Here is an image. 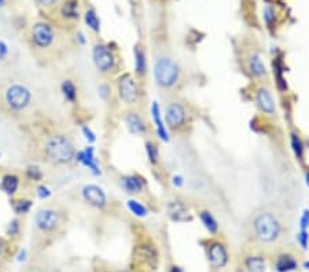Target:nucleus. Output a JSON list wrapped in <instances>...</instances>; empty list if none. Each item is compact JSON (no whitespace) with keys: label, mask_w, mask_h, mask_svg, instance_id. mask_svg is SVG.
<instances>
[{"label":"nucleus","mask_w":309,"mask_h":272,"mask_svg":"<svg viewBox=\"0 0 309 272\" xmlns=\"http://www.w3.org/2000/svg\"><path fill=\"white\" fill-rule=\"evenodd\" d=\"M252 231L254 238L261 244H274L282 235V223L278 216L269 210L257 212L252 220Z\"/></svg>","instance_id":"obj_1"},{"label":"nucleus","mask_w":309,"mask_h":272,"mask_svg":"<svg viewBox=\"0 0 309 272\" xmlns=\"http://www.w3.org/2000/svg\"><path fill=\"white\" fill-rule=\"evenodd\" d=\"M44 156L48 163L54 165H66L76 157V148L69 136L57 134L46 140Z\"/></svg>","instance_id":"obj_2"},{"label":"nucleus","mask_w":309,"mask_h":272,"mask_svg":"<svg viewBox=\"0 0 309 272\" xmlns=\"http://www.w3.org/2000/svg\"><path fill=\"white\" fill-rule=\"evenodd\" d=\"M154 80L160 88L171 90L180 80V67L171 58H158L154 63Z\"/></svg>","instance_id":"obj_3"},{"label":"nucleus","mask_w":309,"mask_h":272,"mask_svg":"<svg viewBox=\"0 0 309 272\" xmlns=\"http://www.w3.org/2000/svg\"><path fill=\"white\" fill-rule=\"evenodd\" d=\"M3 102L7 110L13 113H21L30 105L32 92L24 84L14 83V84H10L3 92Z\"/></svg>","instance_id":"obj_4"},{"label":"nucleus","mask_w":309,"mask_h":272,"mask_svg":"<svg viewBox=\"0 0 309 272\" xmlns=\"http://www.w3.org/2000/svg\"><path fill=\"white\" fill-rule=\"evenodd\" d=\"M92 61L96 70L102 74H110L115 69V57L110 46L95 44L92 48Z\"/></svg>","instance_id":"obj_5"},{"label":"nucleus","mask_w":309,"mask_h":272,"mask_svg":"<svg viewBox=\"0 0 309 272\" xmlns=\"http://www.w3.org/2000/svg\"><path fill=\"white\" fill-rule=\"evenodd\" d=\"M117 92L119 98L125 105H136L140 99V91L136 80L129 73H125L117 80Z\"/></svg>","instance_id":"obj_6"},{"label":"nucleus","mask_w":309,"mask_h":272,"mask_svg":"<svg viewBox=\"0 0 309 272\" xmlns=\"http://www.w3.org/2000/svg\"><path fill=\"white\" fill-rule=\"evenodd\" d=\"M30 40L38 50H48L55 43V30L48 22H36L30 30Z\"/></svg>","instance_id":"obj_7"},{"label":"nucleus","mask_w":309,"mask_h":272,"mask_svg":"<svg viewBox=\"0 0 309 272\" xmlns=\"http://www.w3.org/2000/svg\"><path fill=\"white\" fill-rule=\"evenodd\" d=\"M135 264L140 269H147L148 272L156 271L158 264V253L157 249L150 244L138 245L133 252Z\"/></svg>","instance_id":"obj_8"},{"label":"nucleus","mask_w":309,"mask_h":272,"mask_svg":"<svg viewBox=\"0 0 309 272\" xmlns=\"http://www.w3.org/2000/svg\"><path fill=\"white\" fill-rule=\"evenodd\" d=\"M165 121L171 131H180L187 123V110L180 102H171L165 109Z\"/></svg>","instance_id":"obj_9"},{"label":"nucleus","mask_w":309,"mask_h":272,"mask_svg":"<svg viewBox=\"0 0 309 272\" xmlns=\"http://www.w3.org/2000/svg\"><path fill=\"white\" fill-rule=\"evenodd\" d=\"M59 223H61V216L57 210L51 209V208L40 209L34 216L36 228L44 234H50L55 231L59 227Z\"/></svg>","instance_id":"obj_10"},{"label":"nucleus","mask_w":309,"mask_h":272,"mask_svg":"<svg viewBox=\"0 0 309 272\" xmlns=\"http://www.w3.org/2000/svg\"><path fill=\"white\" fill-rule=\"evenodd\" d=\"M83 200L86 201L88 205H91L95 209H105L107 205V196L103 191V188L96 184H87L83 187L81 191Z\"/></svg>","instance_id":"obj_11"},{"label":"nucleus","mask_w":309,"mask_h":272,"mask_svg":"<svg viewBox=\"0 0 309 272\" xmlns=\"http://www.w3.org/2000/svg\"><path fill=\"white\" fill-rule=\"evenodd\" d=\"M206 253H208V260L212 264V267L224 268L228 264V250H227V246L220 241H212L208 245Z\"/></svg>","instance_id":"obj_12"},{"label":"nucleus","mask_w":309,"mask_h":272,"mask_svg":"<svg viewBox=\"0 0 309 272\" xmlns=\"http://www.w3.org/2000/svg\"><path fill=\"white\" fill-rule=\"evenodd\" d=\"M256 96V103L258 106V109L261 110L262 113H265L268 115L276 114V102L274 99L271 90L266 86H260L254 92Z\"/></svg>","instance_id":"obj_13"},{"label":"nucleus","mask_w":309,"mask_h":272,"mask_svg":"<svg viewBox=\"0 0 309 272\" xmlns=\"http://www.w3.org/2000/svg\"><path fill=\"white\" fill-rule=\"evenodd\" d=\"M124 121L128 127L129 132L136 136H143L148 132V127L146 120L143 119L142 114L136 111V110H129L125 113Z\"/></svg>","instance_id":"obj_14"},{"label":"nucleus","mask_w":309,"mask_h":272,"mask_svg":"<svg viewBox=\"0 0 309 272\" xmlns=\"http://www.w3.org/2000/svg\"><path fill=\"white\" fill-rule=\"evenodd\" d=\"M74 160H77L81 165L88 168L90 172L92 173L94 176H100L102 171H100L99 161H98V158H96L95 156V148L92 147V146H88V147L81 150V151H77Z\"/></svg>","instance_id":"obj_15"},{"label":"nucleus","mask_w":309,"mask_h":272,"mask_svg":"<svg viewBox=\"0 0 309 272\" xmlns=\"http://www.w3.org/2000/svg\"><path fill=\"white\" fill-rule=\"evenodd\" d=\"M168 215L173 221H177V223H185V221L192 220L188 206L181 200H173L168 204Z\"/></svg>","instance_id":"obj_16"},{"label":"nucleus","mask_w":309,"mask_h":272,"mask_svg":"<svg viewBox=\"0 0 309 272\" xmlns=\"http://www.w3.org/2000/svg\"><path fill=\"white\" fill-rule=\"evenodd\" d=\"M120 183L128 194H139L146 187V179L140 176V175H136V173L125 175V176L120 179Z\"/></svg>","instance_id":"obj_17"},{"label":"nucleus","mask_w":309,"mask_h":272,"mask_svg":"<svg viewBox=\"0 0 309 272\" xmlns=\"http://www.w3.org/2000/svg\"><path fill=\"white\" fill-rule=\"evenodd\" d=\"M151 117H152V121H154V125H156V131H157L158 138L161 139L162 142L168 143V142H169V134H168V129L167 127H165V123H164V120H162L161 107L158 105V102H152Z\"/></svg>","instance_id":"obj_18"},{"label":"nucleus","mask_w":309,"mask_h":272,"mask_svg":"<svg viewBox=\"0 0 309 272\" xmlns=\"http://www.w3.org/2000/svg\"><path fill=\"white\" fill-rule=\"evenodd\" d=\"M298 268V261L293 254L283 253L276 257L274 263V269L276 272H293Z\"/></svg>","instance_id":"obj_19"},{"label":"nucleus","mask_w":309,"mask_h":272,"mask_svg":"<svg viewBox=\"0 0 309 272\" xmlns=\"http://www.w3.org/2000/svg\"><path fill=\"white\" fill-rule=\"evenodd\" d=\"M247 66H249V70L252 73V76H254L256 79H265L266 77V66L260 54H252L249 59H247Z\"/></svg>","instance_id":"obj_20"},{"label":"nucleus","mask_w":309,"mask_h":272,"mask_svg":"<svg viewBox=\"0 0 309 272\" xmlns=\"http://www.w3.org/2000/svg\"><path fill=\"white\" fill-rule=\"evenodd\" d=\"M135 74L138 77H144L147 73V57H146V51L144 48L140 46L135 47Z\"/></svg>","instance_id":"obj_21"},{"label":"nucleus","mask_w":309,"mask_h":272,"mask_svg":"<svg viewBox=\"0 0 309 272\" xmlns=\"http://www.w3.org/2000/svg\"><path fill=\"white\" fill-rule=\"evenodd\" d=\"M245 267L247 272H265V257L261 254H250L245 258Z\"/></svg>","instance_id":"obj_22"},{"label":"nucleus","mask_w":309,"mask_h":272,"mask_svg":"<svg viewBox=\"0 0 309 272\" xmlns=\"http://www.w3.org/2000/svg\"><path fill=\"white\" fill-rule=\"evenodd\" d=\"M19 187V177L14 173H9L2 177L0 181V188L3 192H6L7 196H14L15 192L18 191Z\"/></svg>","instance_id":"obj_23"},{"label":"nucleus","mask_w":309,"mask_h":272,"mask_svg":"<svg viewBox=\"0 0 309 272\" xmlns=\"http://www.w3.org/2000/svg\"><path fill=\"white\" fill-rule=\"evenodd\" d=\"M200 220L201 223L204 224L206 231L212 235H216L219 232V223L209 210H201L200 212Z\"/></svg>","instance_id":"obj_24"},{"label":"nucleus","mask_w":309,"mask_h":272,"mask_svg":"<svg viewBox=\"0 0 309 272\" xmlns=\"http://www.w3.org/2000/svg\"><path fill=\"white\" fill-rule=\"evenodd\" d=\"M283 74H285V70H283L282 59L281 58H275V61H274V76H275L278 90L282 91V92H285L287 90V83H286V79Z\"/></svg>","instance_id":"obj_25"},{"label":"nucleus","mask_w":309,"mask_h":272,"mask_svg":"<svg viewBox=\"0 0 309 272\" xmlns=\"http://www.w3.org/2000/svg\"><path fill=\"white\" fill-rule=\"evenodd\" d=\"M62 15L66 19H77L80 17L79 13V2L77 0H66L61 10Z\"/></svg>","instance_id":"obj_26"},{"label":"nucleus","mask_w":309,"mask_h":272,"mask_svg":"<svg viewBox=\"0 0 309 272\" xmlns=\"http://www.w3.org/2000/svg\"><path fill=\"white\" fill-rule=\"evenodd\" d=\"M290 144H291V150H293L295 158L302 163V161H304L305 148H304V143H302V140H301L300 138V135L293 132V134L290 135Z\"/></svg>","instance_id":"obj_27"},{"label":"nucleus","mask_w":309,"mask_h":272,"mask_svg":"<svg viewBox=\"0 0 309 272\" xmlns=\"http://www.w3.org/2000/svg\"><path fill=\"white\" fill-rule=\"evenodd\" d=\"M62 94L69 103H74L77 100V87L71 80H65L61 86Z\"/></svg>","instance_id":"obj_28"},{"label":"nucleus","mask_w":309,"mask_h":272,"mask_svg":"<svg viewBox=\"0 0 309 272\" xmlns=\"http://www.w3.org/2000/svg\"><path fill=\"white\" fill-rule=\"evenodd\" d=\"M146 153H147L148 161L151 165L157 167L160 164V150H158V144L152 140L146 142Z\"/></svg>","instance_id":"obj_29"},{"label":"nucleus","mask_w":309,"mask_h":272,"mask_svg":"<svg viewBox=\"0 0 309 272\" xmlns=\"http://www.w3.org/2000/svg\"><path fill=\"white\" fill-rule=\"evenodd\" d=\"M127 206H128L129 212L136 217H146L148 215L147 208L136 200L127 201Z\"/></svg>","instance_id":"obj_30"},{"label":"nucleus","mask_w":309,"mask_h":272,"mask_svg":"<svg viewBox=\"0 0 309 272\" xmlns=\"http://www.w3.org/2000/svg\"><path fill=\"white\" fill-rule=\"evenodd\" d=\"M86 24L88 25V28L92 30V32H95V33H99L100 30V21L99 18H98V15H96V11L94 9H90L86 13Z\"/></svg>","instance_id":"obj_31"},{"label":"nucleus","mask_w":309,"mask_h":272,"mask_svg":"<svg viewBox=\"0 0 309 272\" xmlns=\"http://www.w3.org/2000/svg\"><path fill=\"white\" fill-rule=\"evenodd\" d=\"M32 201L30 200H25V198H21L18 201H14L13 202V209L17 215H26L30 212L32 209Z\"/></svg>","instance_id":"obj_32"},{"label":"nucleus","mask_w":309,"mask_h":272,"mask_svg":"<svg viewBox=\"0 0 309 272\" xmlns=\"http://www.w3.org/2000/svg\"><path fill=\"white\" fill-rule=\"evenodd\" d=\"M262 15H264V21H265L266 26L272 28V25L275 24V21H276L275 7L268 3V5L264 7V10H262Z\"/></svg>","instance_id":"obj_33"},{"label":"nucleus","mask_w":309,"mask_h":272,"mask_svg":"<svg viewBox=\"0 0 309 272\" xmlns=\"http://www.w3.org/2000/svg\"><path fill=\"white\" fill-rule=\"evenodd\" d=\"M26 177L32 181H40L43 179V172H42V169L36 167V165H30V167H28V169H26Z\"/></svg>","instance_id":"obj_34"},{"label":"nucleus","mask_w":309,"mask_h":272,"mask_svg":"<svg viewBox=\"0 0 309 272\" xmlns=\"http://www.w3.org/2000/svg\"><path fill=\"white\" fill-rule=\"evenodd\" d=\"M297 242L302 250H308L309 248V231L308 229H300L297 234Z\"/></svg>","instance_id":"obj_35"},{"label":"nucleus","mask_w":309,"mask_h":272,"mask_svg":"<svg viewBox=\"0 0 309 272\" xmlns=\"http://www.w3.org/2000/svg\"><path fill=\"white\" fill-rule=\"evenodd\" d=\"M19 229H21L19 220L13 219L10 221L9 227H7V235H9V237H17V235L19 234Z\"/></svg>","instance_id":"obj_36"},{"label":"nucleus","mask_w":309,"mask_h":272,"mask_svg":"<svg viewBox=\"0 0 309 272\" xmlns=\"http://www.w3.org/2000/svg\"><path fill=\"white\" fill-rule=\"evenodd\" d=\"M36 192H37L38 198L43 201L48 200L50 197L53 196V191H51V188H48L46 184H40V186L37 187V191H36Z\"/></svg>","instance_id":"obj_37"},{"label":"nucleus","mask_w":309,"mask_h":272,"mask_svg":"<svg viewBox=\"0 0 309 272\" xmlns=\"http://www.w3.org/2000/svg\"><path fill=\"white\" fill-rule=\"evenodd\" d=\"M83 134H84V138L87 139L88 143H94L96 140V135L92 129L88 127V125H83Z\"/></svg>","instance_id":"obj_38"},{"label":"nucleus","mask_w":309,"mask_h":272,"mask_svg":"<svg viewBox=\"0 0 309 272\" xmlns=\"http://www.w3.org/2000/svg\"><path fill=\"white\" fill-rule=\"evenodd\" d=\"M308 228H309V209H304V212L301 213L300 229H308Z\"/></svg>","instance_id":"obj_39"},{"label":"nucleus","mask_w":309,"mask_h":272,"mask_svg":"<svg viewBox=\"0 0 309 272\" xmlns=\"http://www.w3.org/2000/svg\"><path fill=\"white\" fill-rule=\"evenodd\" d=\"M98 91H99V96L102 99L105 100L109 99L110 95H111V90H110V87L107 86V84H102V86H99Z\"/></svg>","instance_id":"obj_40"},{"label":"nucleus","mask_w":309,"mask_h":272,"mask_svg":"<svg viewBox=\"0 0 309 272\" xmlns=\"http://www.w3.org/2000/svg\"><path fill=\"white\" fill-rule=\"evenodd\" d=\"M40 7H44V9H50V7H54L55 5H58L59 0H34Z\"/></svg>","instance_id":"obj_41"},{"label":"nucleus","mask_w":309,"mask_h":272,"mask_svg":"<svg viewBox=\"0 0 309 272\" xmlns=\"http://www.w3.org/2000/svg\"><path fill=\"white\" fill-rule=\"evenodd\" d=\"M7 55H9V47H7V44L3 40H0V59L5 61Z\"/></svg>","instance_id":"obj_42"},{"label":"nucleus","mask_w":309,"mask_h":272,"mask_svg":"<svg viewBox=\"0 0 309 272\" xmlns=\"http://www.w3.org/2000/svg\"><path fill=\"white\" fill-rule=\"evenodd\" d=\"M172 183H173V186L179 188V187H181L183 184H184V180H183V177L179 176V175H176V176L172 177Z\"/></svg>","instance_id":"obj_43"},{"label":"nucleus","mask_w":309,"mask_h":272,"mask_svg":"<svg viewBox=\"0 0 309 272\" xmlns=\"http://www.w3.org/2000/svg\"><path fill=\"white\" fill-rule=\"evenodd\" d=\"M169 272H184V269L181 267H179V265H173V267L169 269Z\"/></svg>","instance_id":"obj_44"},{"label":"nucleus","mask_w":309,"mask_h":272,"mask_svg":"<svg viewBox=\"0 0 309 272\" xmlns=\"http://www.w3.org/2000/svg\"><path fill=\"white\" fill-rule=\"evenodd\" d=\"M25 256H26V250H21V253H19L18 256V261H24L25 260Z\"/></svg>","instance_id":"obj_45"},{"label":"nucleus","mask_w":309,"mask_h":272,"mask_svg":"<svg viewBox=\"0 0 309 272\" xmlns=\"http://www.w3.org/2000/svg\"><path fill=\"white\" fill-rule=\"evenodd\" d=\"M79 40L81 44H86V38H84V33H79Z\"/></svg>","instance_id":"obj_46"},{"label":"nucleus","mask_w":309,"mask_h":272,"mask_svg":"<svg viewBox=\"0 0 309 272\" xmlns=\"http://www.w3.org/2000/svg\"><path fill=\"white\" fill-rule=\"evenodd\" d=\"M305 183H306V186L309 187V171L305 173Z\"/></svg>","instance_id":"obj_47"},{"label":"nucleus","mask_w":309,"mask_h":272,"mask_svg":"<svg viewBox=\"0 0 309 272\" xmlns=\"http://www.w3.org/2000/svg\"><path fill=\"white\" fill-rule=\"evenodd\" d=\"M304 268H305V269H309V260L304 263Z\"/></svg>","instance_id":"obj_48"},{"label":"nucleus","mask_w":309,"mask_h":272,"mask_svg":"<svg viewBox=\"0 0 309 272\" xmlns=\"http://www.w3.org/2000/svg\"><path fill=\"white\" fill-rule=\"evenodd\" d=\"M5 5H6V0H0V9L5 7Z\"/></svg>","instance_id":"obj_49"},{"label":"nucleus","mask_w":309,"mask_h":272,"mask_svg":"<svg viewBox=\"0 0 309 272\" xmlns=\"http://www.w3.org/2000/svg\"><path fill=\"white\" fill-rule=\"evenodd\" d=\"M117 272H129V271H117Z\"/></svg>","instance_id":"obj_50"}]
</instances>
